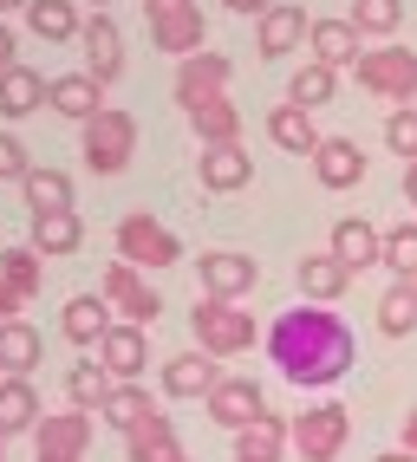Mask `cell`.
<instances>
[{"instance_id":"cell-49","label":"cell","mask_w":417,"mask_h":462,"mask_svg":"<svg viewBox=\"0 0 417 462\" xmlns=\"http://www.w3.org/2000/svg\"><path fill=\"white\" fill-rule=\"evenodd\" d=\"M0 462H7V449H0Z\"/></svg>"},{"instance_id":"cell-8","label":"cell","mask_w":417,"mask_h":462,"mask_svg":"<svg viewBox=\"0 0 417 462\" xmlns=\"http://www.w3.org/2000/svg\"><path fill=\"white\" fill-rule=\"evenodd\" d=\"M359 85L372 91V98H392V105H411L417 98V52L404 46H378V52H359Z\"/></svg>"},{"instance_id":"cell-40","label":"cell","mask_w":417,"mask_h":462,"mask_svg":"<svg viewBox=\"0 0 417 462\" xmlns=\"http://www.w3.org/2000/svg\"><path fill=\"white\" fill-rule=\"evenodd\" d=\"M385 143H392V157L417 163V111L411 105H398L392 117H385Z\"/></svg>"},{"instance_id":"cell-5","label":"cell","mask_w":417,"mask_h":462,"mask_svg":"<svg viewBox=\"0 0 417 462\" xmlns=\"http://www.w3.org/2000/svg\"><path fill=\"white\" fill-rule=\"evenodd\" d=\"M117 261H131L137 273H151V267H176L183 261V241H176L157 215H125V222H117Z\"/></svg>"},{"instance_id":"cell-1","label":"cell","mask_w":417,"mask_h":462,"mask_svg":"<svg viewBox=\"0 0 417 462\" xmlns=\"http://www.w3.org/2000/svg\"><path fill=\"white\" fill-rule=\"evenodd\" d=\"M267 358L281 365L287 384L320 391V384H339L352 365H359V338H352V326L339 313L301 300V306H287V313L267 326Z\"/></svg>"},{"instance_id":"cell-6","label":"cell","mask_w":417,"mask_h":462,"mask_svg":"<svg viewBox=\"0 0 417 462\" xmlns=\"http://www.w3.org/2000/svg\"><path fill=\"white\" fill-rule=\"evenodd\" d=\"M151 40H157V52H170V59H196L202 52V40H208V26H202V0H151Z\"/></svg>"},{"instance_id":"cell-24","label":"cell","mask_w":417,"mask_h":462,"mask_svg":"<svg viewBox=\"0 0 417 462\" xmlns=\"http://www.w3.org/2000/svg\"><path fill=\"white\" fill-rule=\"evenodd\" d=\"M216 384H222V365L208 358V352H176L163 365V391L170 397H208Z\"/></svg>"},{"instance_id":"cell-29","label":"cell","mask_w":417,"mask_h":462,"mask_svg":"<svg viewBox=\"0 0 417 462\" xmlns=\"http://www.w3.org/2000/svg\"><path fill=\"white\" fill-rule=\"evenodd\" d=\"M46 105V79L33 66H7L0 72V117H33Z\"/></svg>"},{"instance_id":"cell-30","label":"cell","mask_w":417,"mask_h":462,"mask_svg":"<svg viewBox=\"0 0 417 462\" xmlns=\"http://www.w3.org/2000/svg\"><path fill=\"white\" fill-rule=\"evenodd\" d=\"M20 430H40V391L26 378H0V437H20Z\"/></svg>"},{"instance_id":"cell-39","label":"cell","mask_w":417,"mask_h":462,"mask_svg":"<svg viewBox=\"0 0 417 462\" xmlns=\"http://www.w3.org/2000/svg\"><path fill=\"white\" fill-rule=\"evenodd\" d=\"M398 20H404V0H352L359 33H398Z\"/></svg>"},{"instance_id":"cell-36","label":"cell","mask_w":417,"mask_h":462,"mask_svg":"<svg viewBox=\"0 0 417 462\" xmlns=\"http://www.w3.org/2000/svg\"><path fill=\"white\" fill-rule=\"evenodd\" d=\"M151 411H157V404H151V391H144V384H111V397H105L98 417H105L111 430H125V437H131V430L151 417Z\"/></svg>"},{"instance_id":"cell-16","label":"cell","mask_w":417,"mask_h":462,"mask_svg":"<svg viewBox=\"0 0 417 462\" xmlns=\"http://www.w3.org/2000/svg\"><path fill=\"white\" fill-rule=\"evenodd\" d=\"M366 150L352 143V137H326L320 150H313V176L326 182V189H352V182H366Z\"/></svg>"},{"instance_id":"cell-17","label":"cell","mask_w":417,"mask_h":462,"mask_svg":"<svg viewBox=\"0 0 417 462\" xmlns=\"http://www.w3.org/2000/svg\"><path fill=\"white\" fill-rule=\"evenodd\" d=\"M46 105H52L59 117H79V125H92V117L105 111V85H98L92 72H66V79L46 85Z\"/></svg>"},{"instance_id":"cell-9","label":"cell","mask_w":417,"mask_h":462,"mask_svg":"<svg viewBox=\"0 0 417 462\" xmlns=\"http://www.w3.org/2000/svg\"><path fill=\"white\" fill-rule=\"evenodd\" d=\"M92 449V411H52L33 430V462H85Z\"/></svg>"},{"instance_id":"cell-42","label":"cell","mask_w":417,"mask_h":462,"mask_svg":"<svg viewBox=\"0 0 417 462\" xmlns=\"http://www.w3.org/2000/svg\"><path fill=\"white\" fill-rule=\"evenodd\" d=\"M20 46H14V26L7 20H0V72H7V66H20V59H14Z\"/></svg>"},{"instance_id":"cell-25","label":"cell","mask_w":417,"mask_h":462,"mask_svg":"<svg viewBox=\"0 0 417 462\" xmlns=\"http://www.w3.org/2000/svg\"><path fill=\"white\" fill-rule=\"evenodd\" d=\"M255 33H261V59H281V52H293L313 26H307V14L301 7H287V0H274L261 20H255Z\"/></svg>"},{"instance_id":"cell-35","label":"cell","mask_w":417,"mask_h":462,"mask_svg":"<svg viewBox=\"0 0 417 462\" xmlns=\"http://www.w3.org/2000/svg\"><path fill=\"white\" fill-rule=\"evenodd\" d=\"M26 26H33L40 40H52V46H66V40H79V14H72V0H33L26 7Z\"/></svg>"},{"instance_id":"cell-13","label":"cell","mask_w":417,"mask_h":462,"mask_svg":"<svg viewBox=\"0 0 417 462\" xmlns=\"http://www.w3.org/2000/svg\"><path fill=\"white\" fill-rule=\"evenodd\" d=\"M79 241H85L79 208H40V215H33V228H26V248H33V254H46V261H66V254H79Z\"/></svg>"},{"instance_id":"cell-10","label":"cell","mask_w":417,"mask_h":462,"mask_svg":"<svg viewBox=\"0 0 417 462\" xmlns=\"http://www.w3.org/2000/svg\"><path fill=\"white\" fill-rule=\"evenodd\" d=\"M98 293L111 300V313H125V326H157V313H163V300L151 293V281H144L131 261H111Z\"/></svg>"},{"instance_id":"cell-21","label":"cell","mask_w":417,"mask_h":462,"mask_svg":"<svg viewBox=\"0 0 417 462\" xmlns=\"http://www.w3.org/2000/svg\"><path fill=\"white\" fill-rule=\"evenodd\" d=\"M307 46H313V59L320 66H359V52H366V33L352 20H313V33H307Z\"/></svg>"},{"instance_id":"cell-38","label":"cell","mask_w":417,"mask_h":462,"mask_svg":"<svg viewBox=\"0 0 417 462\" xmlns=\"http://www.w3.org/2000/svg\"><path fill=\"white\" fill-rule=\"evenodd\" d=\"M378 267H392L398 281H417V222L385 228V261H378Z\"/></svg>"},{"instance_id":"cell-48","label":"cell","mask_w":417,"mask_h":462,"mask_svg":"<svg viewBox=\"0 0 417 462\" xmlns=\"http://www.w3.org/2000/svg\"><path fill=\"white\" fill-rule=\"evenodd\" d=\"M92 7H98V14H105V7H111V0H92Z\"/></svg>"},{"instance_id":"cell-22","label":"cell","mask_w":417,"mask_h":462,"mask_svg":"<svg viewBox=\"0 0 417 462\" xmlns=\"http://www.w3.org/2000/svg\"><path fill=\"white\" fill-rule=\"evenodd\" d=\"M125 456H131V462H190L183 443H176V423H170L163 411H151V417L125 437Z\"/></svg>"},{"instance_id":"cell-20","label":"cell","mask_w":417,"mask_h":462,"mask_svg":"<svg viewBox=\"0 0 417 462\" xmlns=\"http://www.w3.org/2000/svg\"><path fill=\"white\" fill-rule=\"evenodd\" d=\"M255 182V157L242 143H222V150H202V189L208 196H235Z\"/></svg>"},{"instance_id":"cell-47","label":"cell","mask_w":417,"mask_h":462,"mask_svg":"<svg viewBox=\"0 0 417 462\" xmlns=\"http://www.w3.org/2000/svg\"><path fill=\"white\" fill-rule=\"evenodd\" d=\"M14 7H20V14H26V7H33V0H0V14H14Z\"/></svg>"},{"instance_id":"cell-19","label":"cell","mask_w":417,"mask_h":462,"mask_svg":"<svg viewBox=\"0 0 417 462\" xmlns=\"http://www.w3.org/2000/svg\"><path fill=\"white\" fill-rule=\"evenodd\" d=\"M287 443H293V423L267 411V417H255L248 430H235V462H281Z\"/></svg>"},{"instance_id":"cell-15","label":"cell","mask_w":417,"mask_h":462,"mask_svg":"<svg viewBox=\"0 0 417 462\" xmlns=\"http://www.w3.org/2000/svg\"><path fill=\"white\" fill-rule=\"evenodd\" d=\"M352 273H366V267H378L385 261V228H372L366 215H346V222H333V241H326Z\"/></svg>"},{"instance_id":"cell-3","label":"cell","mask_w":417,"mask_h":462,"mask_svg":"<svg viewBox=\"0 0 417 462\" xmlns=\"http://www.w3.org/2000/svg\"><path fill=\"white\" fill-rule=\"evenodd\" d=\"M190 326H196V346L208 358H235V352L255 346V313H242L235 300H216V293H196Z\"/></svg>"},{"instance_id":"cell-33","label":"cell","mask_w":417,"mask_h":462,"mask_svg":"<svg viewBox=\"0 0 417 462\" xmlns=\"http://www.w3.org/2000/svg\"><path fill=\"white\" fill-rule=\"evenodd\" d=\"M333 91H339V72H333V66H320V59H307V66L287 79V105L320 111V105H333Z\"/></svg>"},{"instance_id":"cell-37","label":"cell","mask_w":417,"mask_h":462,"mask_svg":"<svg viewBox=\"0 0 417 462\" xmlns=\"http://www.w3.org/2000/svg\"><path fill=\"white\" fill-rule=\"evenodd\" d=\"M20 189H26V208H72V176L66 170H26V182H20Z\"/></svg>"},{"instance_id":"cell-18","label":"cell","mask_w":417,"mask_h":462,"mask_svg":"<svg viewBox=\"0 0 417 462\" xmlns=\"http://www.w3.org/2000/svg\"><path fill=\"white\" fill-rule=\"evenodd\" d=\"M98 358H105V372L117 384H137V372L151 365V346H144V326H111L98 338Z\"/></svg>"},{"instance_id":"cell-7","label":"cell","mask_w":417,"mask_h":462,"mask_svg":"<svg viewBox=\"0 0 417 462\" xmlns=\"http://www.w3.org/2000/svg\"><path fill=\"white\" fill-rule=\"evenodd\" d=\"M346 437H352V411L346 404H307L293 417V449H301V462H339Z\"/></svg>"},{"instance_id":"cell-26","label":"cell","mask_w":417,"mask_h":462,"mask_svg":"<svg viewBox=\"0 0 417 462\" xmlns=\"http://www.w3.org/2000/svg\"><path fill=\"white\" fill-rule=\"evenodd\" d=\"M267 137H274L287 157H313V150L326 143L320 125H313V111H301V105H274L267 111Z\"/></svg>"},{"instance_id":"cell-12","label":"cell","mask_w":417,"mask_h":462,"mask_svg":"<svg viewBox=\"0 0 417 462\" xmlns=\"http://www.w3.org/2000/svg\"><path fill=\"white\" fill-rule=\"evenodd\" d=\"M202 404H208V417H216L222 430H248L255 417H267V397H261L255 378H222L216 391L202 397Z\"/></svg>"},{"instance_id":"cell-28","label":"cell","mask_w":417,"mask_h":462,"mask_svg":"<svg viewBox=\"0 0 417 462\" xmlns=\"http://www.w3.org/2000/svg\"><path fill=\"white\" fill-rule=\"evenodd\" d=\"M40 287H46V254H33V248H7V254H0V293H14L20 306H33Z\"/></svg>"},{"instance_id":"cell-23","label":"cell","mask_w":417,"mask_h":462,"mask_svg":"<svg viewBox=\"0 0 417 462\" xmlns=\"http://www.w3.org/2000/svg\"><path fill=\"white\" fill-rule=\"evenodd\" d=\"M59 332H66L72 346H98V338L111 332V300L105 293H72L66 313H59Z\"/></svg>"},{"instance_id":"cell-2","label":"cell","mask_w":417,"mask_h":462,"mask_svg":"<svg viewBox=\"0 0 417 462\" xmlns=\"http://www.w3.org/2000/svg\"><path fill=\"white\" fill-rule=\"evenodd\" d=\"M176 105L196 125L202 150H222V143H242V111L228 105V59L222 52H196L176 66Z\"/></svg>"},{"instance_id":"cell-32","label":"cell","mask_w":417,"mask_h":462,"mask_svg":"<svg viewBox=\"0 0 417 462\" xmlns=\"http://www.w3.org/2000/svg\"><path fill=\"white\" fill-rule=\"evenodd\" d=\"M111 372H105V358H79L72 372H66V397H72V411H105V397H111Z\"/></svg>"},{"instance_id":"cell-50","label":"cell","mask_w":417,"mask_h":462,"mask_svg":"<svg viewBox=\"0 0 417 462\" xmlns=\"http://www.w3.org/2000/svg\"><path fill=\"white\" fill-rule=\"evenodd\" d=\"M144 7H151V0H144Z\"/></svg>"},{"instance_id":"cell-11","label":"cell","mask_w":417,"mask_h":462,"mask_svg":"<svg viewBox=\"0 0 417 462\" xmlns=\"http://www.w3.org/2000/svg\"><path fill=\"white\" fill-rule=\"evenodd\" d=\"M79 46H85V72H92L98 85H117V72H125V33H117V20L92 14L79 26Z\"/></svg>"},{"instance_id":"cell-44","label":"cell","mask_w":417,"mask_h":462,"mask_svg":"<svg viewBox=\"0 0 417 462\" xmlns=\"http://www.w3.org/2000/svg\"><path fill=\"white\" fill-rule=\"evenodd\" d=\"M404 202L417 208V163H404Z\"/></svg>"},{"instance_id":"cell-46","label":"cell","mask_w":417,"mask_h":462,"mask_svg":"<svg viewBox=\"0 0 417 462\" xmlns=\"http://www.w3.org/2000/svg\"><path fill=\"white\" fill-rule=\"evenodd\" d=\"M404 449H417V411L404 417Z\"/></svg>"},{"instance_id":"cell-41","label":"cell","mask_w":417,"mask_h":462,"mask_svg":"<svg viewBox=\"0 0 417 462\" xmlns=\"http://www.w3.org/2000/svg\"><path fill=\"white\" fill-rule=\"evenodd\" d=\"M26 170H33V163H26V143L0 131V182H26Z\"/></svg>"},{"instance_id":"cell-4","label":"cell","mask_w":417,"mask_h":462,"mask_svg":"<svg viewBox=\"0 0 417 462\" xmlns=\"http://www.w3.org/2000/svg\"><path fill=\"white\" fill-rule=\"evenodd\" d=\"M79 157H85V170H92V176H117V170L137 157V117L117 111V105H105L92 125H85Z\"/></svg>"},{"instance_id":"cell-31","label":"cell","mask_w":417,"mask_h":462,"mask_svg":"<svg viewBox=\"0 0 417 462\" xmlns=\"http://www.w3.org/2000/svg\"><path fill=\"white\" fill-rule=\"evenodd\" d=\"M40 365V332L26 319H0V372L7 378H26Z\"/></svg>"},{"instance_id":"cell-34","label":"cell","mask_w":417,"mask_h":462,"mask_svg":"<svg viewBox=\"0 0 417 462\" xmlns=\"http://www.w3.org/2000/svg\"><path fill=\"white\" fill-rule=\"evenodd\" d=\"M378 332H385V338L417 332V281H392V287H385V300H378Z\"/></svg>"},{"instance_id":"cell-27","label":"cell","mask_w":417,"mask_h":462,"mask_svg":"<svg viewBox=\"0 0 417 462\" xmlns=\"http://www.w3.org/2000/svg\"><path fill=\"white\" fill-rule=\"evenodd\" d=\"M346 287H352V267H346V261H339L333 248H326V254H307V261H301V293H307L313 306H333V300H339Z\"/></svg>"},{"instance_id":"cell-45","label":"cell","mask_w":417,"mask_h":462,"mask_svg":"<svg viewBox=\"0 0 417 462\" xmlns=\"http://www.w3.org/2000/svg\"><path fill=\"white\" fill-rule=\"evenodd\" d=\"M378 462H417V449H385Z\"/></svg>"},{"instance_id":"cell-43","label":"cell","mask_w":417,"mask_h":462,"mask_svg":"<svg viewBox=\"0 0 417 462\" xmlns=\"http://www.w3.org/2000/svg\"><path fill=\"white\" fill-rule=\"evenodd\" d=\"M222 7H228V14H255V20H261L267 7H274V0H222Z\"/></svg>"},{"instance_id":"cell-14","label":"cell","mask_w":417,"mask_h":462,"mask_svg":"<svg viewBox=\"0 0 417 462\" xmlns=\"http://www.w3.org/2000/svg\"><path fill=\"white\" fill-rule=\"evenodd\" d=\"M196 267H202V293H216V300H242V293H255V281H261V267H255L248 254H235V248L202 254Z\"/></svg>"}]
</instances>
